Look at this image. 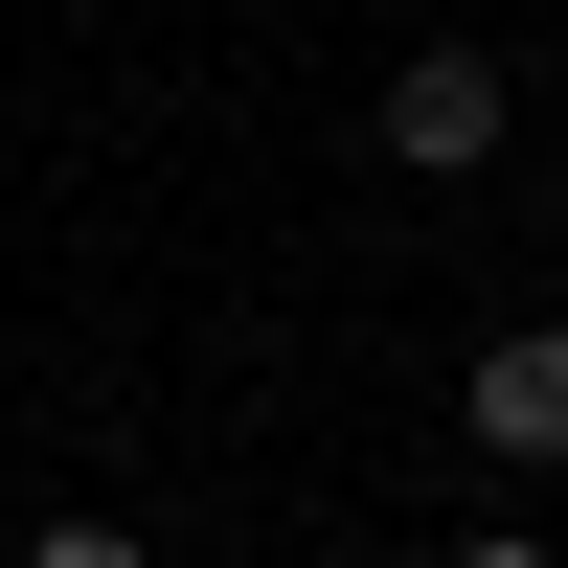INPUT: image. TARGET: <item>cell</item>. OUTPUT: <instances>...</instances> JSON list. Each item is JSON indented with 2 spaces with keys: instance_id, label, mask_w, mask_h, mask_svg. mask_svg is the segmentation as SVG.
I'll return each mask as SVG.
<instances>
[{
  "instance_id": "obj_1",
  "label": "cell",
  "mask_w": 568,
  "mask_h": 568,
  "mask_svg": "<svg viewBox=\"0 0 568 568\" xmlns=\"http://www.w3.org/2000/svg\"><path fill=\"white\" fill-rule=\"evenodd\" d=\"M500 114H524V91H500V45H409V69H387V114H364V136H387L409 182H478V160H500Z\"/></svg>"
},
{
  "instance_id": "obj_2",
  "label": "cell",
  "mask_w": 568,
  "mask_h": 568,
  "mask_svg": "<svg viewBox=\"0 0 568 568\" xmlns=\"http://www.w3.org/2000/svg\"><path fill=\"white\" fill-rule=\"evenodd\" d=\"M455 433H478L500 478H568V318H500V342L455 364Z\"/></svg>"
},
{
  "instance_id": "obj_3",
  "label": "cell",
  "mask_w": 568,
  "mask_h": 568,
  "mask_svg": "<svg viewBox=\"0 0 568 568\" xmlns=\"http://www.w3.org/2000/svg\"><path fill=\"white\" fill-rule=\"evenodd\" d=\"M23 568H160V546H136V524H45Z\"/></svg>"
},
{
  "instance_id": "obj_4",
  "label": "cell",
  "mask_w": 568,
  "mask_h": 568,
  "mask_svg": "<svg viewBox=\"0 0 568 568\" xmlns=\"http://www.w3.org/2000/svg\"><path fill=\"white\" fill-rule=\"evenodd\" d=\"M455 568H568V546H546V524H478V546H455Z\"/></svg>"
},
{
  "instance_id": "obj_5",
  "label": "cell",
  "mask_w": 568,
  "mask_h": 568,
  "mask_svg": "<svg viewBox=\"0 0 568 568\" xmlns=\"http://www.w3.org/2000/svg\"><path fill=\"white\" fill-rule=\"evenodd\" d=\"M546 205H568V160H546Z\"/></svg>"
}]
</instances>
